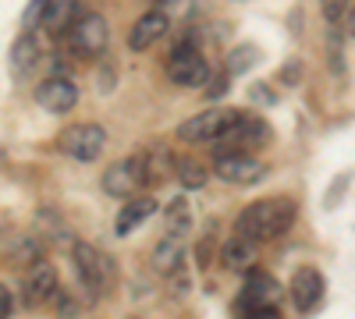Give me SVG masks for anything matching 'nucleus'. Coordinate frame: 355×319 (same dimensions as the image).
<instances>
[{"label": "nucleus", "instance_id": "cd10ccee", "mask_svg": "<svg viewBox=\"0 0 355 319\" xmlns=\"http://www.w3.org/2000/svg\"><path fill=\"white\" fill-rule=\"evenodd\" d=\"M245 319H281V316H277V309H270V312H252Z\"/></svg>", "mask_w": 355, "mask_h": 319}, {"label": "nucleus", "instance_id": "b1692460", "mask_svg": "<svg viewBox=\"0 0 355 319\" xmlns=\"http://www.w3.org/2000/svg\"><path fill=\"white\" fill-rule=\"evenodd\" d=\"M256 57H259V50H256V46H242V50H234V53H231V61H227V71H234V75H239V71H249V68L256 64Z\"/></svg>", "mask_w": 355, "mask_h": 319}, {"label": "nucleus", "instance_id": "a211bd4d", "mask_svg": "<svg viewBox=\"0 0 355 319\" xmlns=\"http://www.w3.org/2000/svg\"><path fill=\"white\" fill-rule=\"evenodd\" d=\"M157 213V199H132V202H125L121 206V213H117V220H114V230L117 235H132V230L142 224V220H150Z\"/></svg>", "mask_w": 355, "mask_h": 319}, {"label": "nucleus", "instance_id": "412c9836", "mask_svg": "<svg viewBox=\"0 0 355 319\" xmlns=\"http://www.w3.org/2000/svg\"><path fill=\"white\" fill-rule=\"evenodd\" d=\"M164 224H167V235H171V238H182L185 230H189V224H192L189 202H185V199H174L171 206H167V213H164Z\"/></svg>", "mask_w": 355, "mask_h": 319}, {"label": "nucleus", "instance_id": "5701e85b", "mask_svg": "<svg viewBox=\"0 0 355 319\" xmlns=\"http://www.w3.org/2000/svg\"><path fill=\"white\" fill-rule=\"evenodd\" d=\"M174 174H178V181H182L185 188H202L206 185V170L196 160H178L174 163Z\"/></svg>", "mask_w": 355, "mask_h": 319}, {"label": "nucleus", "instance_id": "0eeeda50", "mask_svg": "<svg viewBox=\"0 0 355 319\" xmlns=\"http://www.w3.org/2000/svg\"><path fill=\"white\" fill-rule=\"evenodd\" d=\"M110 43V28L100 15H82L75 21V28L68 33V50L78 57V61H93V57H100Z\"/></svg>", "mask_w": 355, "mask_h": 319}, {"label": "nucleus", "instance_id": "f8f14e48", "mask_svg": "<svg viewBox=\"0 0 355 319\" xmlns=\"http://www.w3.org/2000/svg\"><path fill=\"white\" fill-rule=\"evenodd\" d=\"M36 103L50 113H68L75 103H78V85L64 75H50L40 82V89H36Z\"/></svg>", "mask_w": 355, "mask_h": 319}, {"label": "nucleus", "instance_id": "7ed1b4c3", "mask_svg": "<svg viewBox=\"0 0 355 319\" xmlns=\"http://www.w3.org/2000/svg\"><path fill=\"white\" fill-rule=\"evenodd\" d=\"M270 142V125H266L263 118H256V113H234V121H231V128H227V135L214 146V153H217V160L220 156H231V153H249L252 156V149H259V146H266Z\"/></svg>", "mask_w": 355, "mask_h": 319}, {"label": "nucleus", "instance_id": "4be33fe9", "mask_svg": "<svg viewBox=\"0 0 355 319\" xmlns=\"http://www.w3.org/2000/svg\"><path fill=\"white\" fill-rule=\"evenodd\" d=\"M36 220H40V227H43V235H46L50 241H57V245H64V248H75V245H78V241H71V238H68V227H64L61 220H57V213H50V210L43 213V210H40V213H36Z\"/></svg>", "mask_w": 355, "mask_h": 319}, {"label": "nucleus", "instance_id": "423d86ee", "mask_svg": "<svg viewBox=\"0 0 355 319\" xmlns=\"http://www.w3.org/2000/svg\"><path fill=\"white\" fill-rule=\"evenodd\" d=\"M281 305V287L270 273H263V270H249L245 273V287H242V295L239 302H234V309H239V316H252V312H270Z\"/></svg>", "mask_w": 355, "mask_h": 319}, {"label": "nucleus", "instance_id": "bb28decb", "mask_svg": "<svg viewBox=\"0 0 355 319\" xmlns=\"http://www.w3.org/2000/svg\"><path fill=\"white\" fill-rule=\"evenodd\" d=\"M345 25H348V33H355V4H348V11H345Z\"/></svg>", "mask_w": 355, "mask_h": 319}, {"label": "nucleus", "instance_id": "1a4fd4ad", "mask_svg": "<svg viewBox=\"0 0 355 319\" xmlns=\"http://www.w3.org/2000/svg\"><path fill=\"white\" fill-rule=\"evenodd\" d=\"M234 113L239 110H202V113H196V118H189L182 128H178V138L192 142V146H199V142H214L217 146V142L227 135Z\"/></svg>", "mask_w": 355, "mask_h": 319}, {"label": "nucleus", "instance_id": "4468645a", "mask_svg": "<svg viewBox=\"0 0 355 319\" xmlns=\"http://www.w3.org/2000/svg\"><path fill=\"white\" fill-rule=\"evenodd\" d=\"M4 259L8 263H15V266H36L40 259H43V241H40V235H33V230H8L4 235Z\"/></svg>", "mask_w": 355, "mask_h": 319}, {"label": "nucleus", "instance_id": "9d476101", "mask_svg": "<svg viewBox=\"0 0 355 319\" xmlns=\"http://www.w3.org/2000/svg\"><path fill=\"white\" fill-rule=\"evenodd\" d=\"M28 18H40V28L50 36H68L82 15L75 0H46V4H36L28 11Z\"/></svg>", "mask_w": 355, "mask_h": 319}, {"label": "nucleus", "instance_id": "393cba45", "mask_svg": "<svg viewBox=\"0 0 355 319\" xmlns=\"http://www.w3.org/2000/svg\"><path fill=\"white\" fill-rule=\"evenodd\" d=\"M57 309H61V316H75V312H78L75 298H68L64 291H57Z\"/></svg>", "mask_w": 355, "mask_h": 319}, {"label": "nucleus", "instance_id": "dca6fc26", "mask_svg": "<svg viewBox=\"0 0 355 319\" xmlns=\"http://www.w3.org/2000/svg\"><path fill=\"white\" fill-rule=\"evenodd\" d=\"M167 28H171V21H167V15H164V11H146V15L132 25V33H128V46H132L135 53L150 50L157 39H164V36H167Z\"/></svg>", "mask_w": 355, "mask_h": 319}, {"label": "nucleus", "instance_id": "6ab92c4d", "mask_svg": "<svg viewBox=\"0 0 355 319\" xmlns=\"http://www.w3.org/2000/svg\"><path fill=\"white\" fill-rule=\"evenodd\" d=\"M36 61H40V46H36V36H21L15 46H11V71L21 78V75H28L36 68Z\"/></svg>", "mask_w": 355, "mask_h": 319}, {"label": "nucleus", "instance_id": "9b49d317", "mask_svg": "<svg viewBox=\"0 0 355 319\" xmlns=\"http://www.w3.org/2000/svg\"><path fill=\"white\" fill-rule=\"evenodd\" d=\"M214 170H217V178L227 181V185H256V181L266 178V163L249 156V153L220 156V160H214Z\"/></svg>", "mask_w": 355, "mask_h": 319}, {"label": "nucleus", "instance_id": "2eb2a0df", "mask_svg": "<svg viewBox=\"0 0 355 319\" xmlns=\"http://www.w3.org/2000/svg\"><path fill=\"white\" fill-rule=\"evenodd\" d=\"M323 298V277L313 266H299L291 277V302L299 312H313Z\"/></svg>", "mask_w": 355, "mask_h": 319}, {"label": "nucleus", "instance_id": "a878e982", "mask_svg": "<svg viewBox=\"0 0 355 319\" xmlns=\"http://www.w3.org/2000/svg\"><path fill=\"white\" fill-rule=\"evenodd\" d=\"M0 319H11V287H0Z\"/></svg>", "mask_w": 355, "mask_h": 319}, {"label": "nucleus", "instance_id": "aec40b11", "mask_svg": "<svg viewBox=\"0 0 355 319\" xmlns=\"http://www.w3.org/2000/svg\"><path fill=\"white\" fill-rule=\"evenodd\" d=\"M220 259H224V266H227V270H245V266H249V259H252V241H245V238L234 235V238L224 245Z\"/></svg>", "mask_w": 355, "mask_h": 319}, {"label": "nucleus", "instance_id": "f3484780", "mask_svg": "<svg viewBox=\"0 0 355 319\" xmlns=\"http://www.w3.org/2000/svg\"><path fill=\"white\" fill-rule=\"evenodd\" d=\"M185 263V238H171L164 235V241L153 248V270L160 277H174Z\"/></svg>", "mask_w": 355, "mask_h": 319}, {"label": "nucleus", "instance_id": "f257e3e1", "mask_svg": "<svg viewBox=\"0 0 355 319\" xmlns=\"http://www.w3.org/2000/svg\"><path fill=\"white\" fill-rule=\"evenodd\" d=\"M295 224V202L288 195H277V199H259L252 206H245L234 220V230L239 238L245 241H274L281 235H288Z\"/></svg>", "mask_w": 355, "mask_h": 319}, {"label": "nucleus", "instance_id": "f03ea898", "mask_svg": "<svg viewBox=\"0 0 355 319\" xmlns=\"http://www.w3.org/2000/svg\"><path fill=\"white\" fill-rule=\"evenodd\" d=\"M71 263H75V277H78V284L85 287L89 298H103L110 287H114V277H117L114 259L103 255L100 248L78 241V245L71 248Z\"/></svg>", "mask_w": 355, "mask_h": 319}, {"label": "nucleus", "instance_id": "20e7f679", "mask_svg": "<svg viewBox=\"0 0 355 319\" xmlns=\"http://www.w3.org/2000/svg\"><path fill=\"white\" fill-rule=\"evenodd\" d=\"M167 78L174 85H182V89H192V85H202L210 78V64H206V57L199 50V36L178 39V46L167 57Z\"/></svg>", "mask_w": 355, "mask_h": 319}, {"label": "nucleus", "instance_id": "ddd939ff", "mask_svg": "<svg viewBox=\"0 0 355 319\" xmlns=\"http://www.w3.org/2000/svg\"><path fill=\"white\" fill-rule=\"evenodd\" d=\"M21 291H25V302L33 309H40L43 302L57 298V291H61V287H57V270L46 263V259H40L36 266L25 270V287Z\"/></svg>", "mask_w": 355, "mask_h": 319}, {"label": "nucleus", "instance_id": "6e6552de", "mask_svg": "<svg viewBox=\"0 0 355 319\" xmlns=\"http://www.w3.org/2000/svg\"><path fill=\"white\" fill-rule=\"evenodd\" d=\"M57 146H61L64 156L89 163V160H96V156L103 153L107 131H103L100 125H71V128H64L61 135H57Z\"/></svg>", "mask_w": 355, "mask_h": 319}, {"label": "nucleus", "instance_id": "39448f33", "mask_svg": "<svg viewBox=\"0 0 355 319\" xmlns=\"http://www.w3.org/2000/svg\"><path fill=\"white\" fill-rule=\"evenodd\" d=\"M150 185V167H146V156H125L117 160L103 170V192L107 195H117V199H128L142 188Z\"/></svg>", "mask_w": 355, "mask_h": 319}]
</instances>
